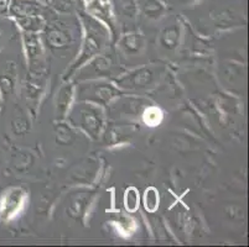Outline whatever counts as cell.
Returning a JSON list of instances; mask_svg holds the SVG:
<instances>
[{
  "label": "cell",
  "instance_id": "cell-1",
  "mask_svg": "<svg viewBox=\"0 0 249 247\" xmlns=\"http://www.w3.org/2000/svg\"><path fill=\"white\" fill-rule=\"evenodd\" d=\"M78 14H80L81 21H82L83 29H85V40H83L80 57L77 58L73 66L70 68V71H67L65 78L72 76V73L76 71L77 68L82 67L88 61L92 60L94 56L101 53L104 47L108 45V38H109L108 27L104 26L101 20L96 19L90 14L83 10L78 11Z\"/></svg>",
  "mask_w": 249,
  "mask_h": 247
},
{
  "label": "cell",
  "instance_id": "cell-2",
  "mask_svg": "<svg viewBox=\"0 0 249 247\" xmlns=\"http://www.w3.org/2000/svg\"><path fill=\"white\" fill-rule=\"evenodd\" d=\"M70 121L72 125L86 131L90 137L97 139L103 128V113L96 104L81 101L70 113Z\"/></svg>",
  "mask_w": 249,
  "mask_h": 247
},
{
  "label": "cell",
  "instance_id": "cell-3",
  "mask_svg": "<svg viewBox=\"0 0 249 247\" xmlns=\"http://www.w3.org/2000/svg\"><path fill=\"white\" fill-rule=\"evenodd\" d=\"M44 41L46 46L49 47L52 53L56 56H66L67 52L71 51L74 46L76 35L70 25L63 21L51 22L45 25L44 27Z\"/></svg>",
  "mask_w": 249,
  "mask_h": 247
},
{
  "label": "cell",
  "instance_id": "cell-4",
  "mask_svg": "<svg viewBox=\"0 0 249 247\" xmlns=\"http://www.w3.org/2000/svg\"><path fill=\"white\" fill-rule=\"evenodd\" d=\"M121 92L109 83H92L82 85L78 90V99L93 104H108Z\"/></svg>",
  "mask_w": 249,
  "mask_h": 247
},
{
  "label": "cell",
  "instance_id": "cell-5",
  "mask_svg": "<svg viewBox=\"0 0 249 247\" xmlns=\"http://www.w3.org/2000/svg\"><path fill=\"white\" fill-rule=\"evenodd\" d=\"M25 193L20 188H11L0 200V219L8 221L15 216L24 204Z\"/></svg>",
  "mask_w": 249,
  "mask_h": 247
},
{
  "label": "cell",
  "instance_id": "cell-6",
  "mask_svg": "<svg viewBox=\"0 0 249 247\" xmlns=\"http://www.w3.org/2000/svg\"><path fill=\"white\" fill-rule=\"evenodd\" d=\"M154 71L151 68H140L132 73L123 76L122 78L117 79V84L119 87L126 88V89H140L150 85L154 81Z\"/></svg>",
  "mask_w": 249,
  "mask_h": 247
},
{
  "label": "cell",
  "instance_id": "cell-7",
  "mask_svg": "<svg viewBox=\"0 0 249 247\" xmlns=\"http://www.w3.org/2000/svg\"><path fill=\"white\" fill-rule=\"evenodd\" d=\"M42 15L41 5L36 0H10L8 16L18 20Z\"/></svg>",
  "mask_w": 249,
  "mask_h": 247
},
{
  "label": "cell",
  "instance_id": "cell-8",
  "mask_svg": "<svg viewBox=\"0 0 249 247\" xmlns=\"http://www.w3.org/2000/svg\"><path fill=\"white\" fill-rule=\"evenodd\" d=\"M85 3L87 5V13L108 25L114 33V14L109 0H85Z\"/></svg>",
  "mask_w": 249,
  "mask_h": 247
},
{
  "label": "cell",
  "instance_id": "cell-9",
  "mask_svg": "<svg viewBox=\"0 0 249 247\" xmlns=\"http://www.w3.org/2000/svg\"><path fill=\"white\" fill-rule=\"evenodd\" d=\"M24 46L31 67L38 66V60L42 56V45L37 33L24 31Z\"/></svg>",
  "mask_w": 249,
  "mask_h": 247
},
{
  "label": "cell",
  "instance_id": "cell-10",
  "mask_svg": "<svg viewBox=\"0 0 249 247\" xmlns=\"http://www.w3.org/2000/svg\"><path fill=\"white\" fill-rule=\"evenodd\" d=\"M101 56L94 58L88 66V72L92 73V76H106L110 74L114 71V57L112 53H99Z\"/></svg>",
  "mask_w": 249,
  "mask_h": 247
},
{
  "label": "cell",
  "instance_id": "cell-11",
  "mask_svg": "<svg viewBox=\"0 0 249 247\" xmlns=\"http://www.w3.org/2000/svg\"><path fill=\"white\" fill-rule=\"evenodd\" d=\"M112 11L123 21H133L137 17L138 8L134 0H112Z\"/></svg>",
  "mask_w": 249,
  "mask_h": 247
},
{
  "label": "cell",
  "instance_id": "cell-12",
  "mask_svg": "<svg viewBox=\"0 0 249 247\" xmlns=\"http://www.w3.org/2000/svg\"><path fill=\"white\" fill-rule=\"evenodd\" d=\"M138 10L142 11L146 17L158 20L165 13V5L161 0H134Z\"/></svg>",
  "mask_w": 249,
  "mask_h": 247
},
{
  "label": "cell",
  "instance_id": "cell-13",
  "mask_svg": "<svg viewBox=\"0 0 249 247\" xmlns=\"http://www.w3.org/2000/svg\"><path fill=\"white\" fill-rule=\"evenodd\" d=\"M50 5L60 13L71 14L81 11L85 5V0H49Z\"/></svg>",
  "mask_w": 249,
  "mask_h": 247
},
{
  "label": "cell",
  "instance_id": "cell-14",
  "mask_svg": "<svg viewBox=\"0 0 249 247\" xmlns=\"http://www.w3.org/2000/svg\"><path fill=\"white\" fill-rule=\"evenodd\" d=\"M72 97H73V88L71 85H65L63 88H61L57 97V115L60 117H63L69 112Z\"/></svg>",
  "mask_w": 249,
  "mask_h": 247
},
{
  "label": "cell",
  "instance_id": "cell-15",
  "mask_svg": "<svg viewBox=\"0 0 249 247\" xmlns=\"http://www.w3.org/2000/svg\"><path fill=\"white\" fill-rule=\"evenodd\" d=\"M121 46L126 53L137 54L139 53L140 49L142 47V38L139 33H126L123 36L121 41Z\"/></svg>",
  "mask_w": 249,
  "mask_h": 247
},
{
  "label": "cell",
  "instance_id": "cell-16",
  "mask_svg": "<svg viewBox=\"0 0 249 247\" xmlns=\"http://www.w3.org/2000/svg\"><path fill=\"white\" fill-rule=\"evenodd\" d=\"M178 37H180V30L176 25L166 27L161 33V37H160V42L162 46L167 49H173L178 46Z\"/></svg>",
  "mask_w": 249,
  "mask_h": 247
},
{
  "label": "cell",
  "instance_id": "cell-17",
  "mask_svg": "<svg viewBox=\"0 0 249 247\" xmlns=\"http://www.w3.org/2000/svg\"><path fill=\"white\" fill-rule=\"evenodd\" d=\"M15 85V72L14 68L13 71L9 69V72H5L0 76V93L3 95L4 98H6L13 89H14Z\"/></svg>",
  "mask_w": 249,
  "mask_h": 247
},
{
  "label": "cell",
  "instance_id": "cell-18",
  "mask_svg": "<svg viewBox=\"0 0 249 247\" xmlns=\"http://www.w3.org/2000/svg\"><path fill=\"white\" fill-rule=\"evenodd\" d=\"M142 119H144V122H145L146 125L156 126L161 122L162 113L156 106H149L145 112H144V114H142Z\"/></svg>",
  "mask_w": 249,
  "mask_h": 247
},
{
  "label": "cell",
  "instance_id": "cell-19",
  "mask_svg": "<svg viewBox=\"0 0 249 247\" xmlns=\"http://www.w3.org/2000/svg\"><path fill=\"white\" fill-rule=\"evenodd\" d=\"M144 204H145V209L149 212H155L156 210V208L159 205V196L154 188L146 189L145 196H144Z\"/></svg>",
  "mask_w": 249,
  "mask_h": 247
},
{
  "label": "cell",
  "instance_id": "cell-20",
  "mask_svg": "<svg viewBox=\"0 0 249 247\" xmlns=\"http://www.w3.org/2000/svg\"><path fill=\"white\" fill-rule=\"evenodd\" d=\"M124 203H125V208L129 212H135L139 205V196H138L137 190L134 188L126 190L125 197H124Z\"/></svg>",
  "mask_w": 249,
  "mask_h": 247
},
{
  "label": "cell",
  "instance_id": "cell-21",
  "mask_svg": "<svg viewBox=\"0 0 249 247\" xmlns=\"http://www.w3.org/2000/svg\"><path fill=\"white\" fill-rule=\"evenodd\" d=\"M56 133H57V141L62 142V144H69L73 139V135H72L73 132L65 125L58 126V130L56 131Z\"/></svg>",
  "mask_w": 249,
  "mask_h": 247
},
{
  "label": "cell",
  "instance_id": "cell-22",
  "mask_svg": "<svg viewBox=\"0 0 249 247\" xmlns=\"http://www.w3.org/2000/svg\"><path fill=\"white\" fill-rule=\"evenodd\" d=\"M9 5H10V0H0V15L1 16H8Z\"/></svg>",
  "mask_w": 249,
  "mask_h": 247
},
{
  "label": "cell",
  "instance_id": "cell-23",
  "mask_svg": "<svg viewBox=\"0 0 249 247\" xmlns=\"http://www.w3.org/2000/svg\"><path fill=\"white\" fill-rule=\"evenodd\" d=\"M37 1H40L42 4H49V0H37Z\"/></svg>",
  "mask_w": 249,
  "mask_h": 247
},
{
  "label": "cell",
  "instance_id": "cell-24",
  "mask_svg": "<svg viewBox=\"0 0 249 247\" xmlns=\"http://www.w3.org/2000/svg\"><path fill=\"white\" fill-rule=\"evenodd\" d=\"M0 101H1V93H0Z\"/></svg>",
  "mask_w": 249,
  "mask_h": 247
},
{
  "label": "cell",
  "instance_id": "cell-25",
  "mask_svg": "<svg viewBox=\"0 0 249 247\" xmlns=\"http://www.w3.org/2000/svg\"><path fill=\"white\" fill-rule=\"evenodd\" d=\"M0 38H1V33H0Z\"/></svg>",
  "mask_w": 249,
  "mask_h": 247
}]
</instances>
